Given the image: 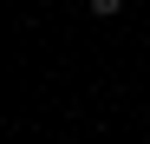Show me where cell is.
Listing matches in <instances>:
<instances>
[{
    "label": "cell",
    "instance_id": "1",
    "mask_svg": "<svg viewBox=\"0 0 150 144\" xmlns=\"http://www.w3.org/2000/svg\"><path fill=\"white\" fill-rule=\"evenodd\" d=\"M85 7H91L98 20H111V13H124V0H85Z\"/></svg>",
    "mask_w": 150,
    "mask_h": 144
}]
</instances>
